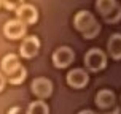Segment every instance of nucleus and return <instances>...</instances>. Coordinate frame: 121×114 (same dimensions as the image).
Wrapping results in <instances>:
<instances>
[{"instance_id":"1","label":"nucleus","mask_w":121,"mask_h":114,"mask_svg":"<svg viewBox=\"0 0 121 114\" xmlns=\"http://www.w3.org/2000/svg\"><path fill=\"white\" fill-rule=\"evenodd\" d=\"M73 25H75V29L78 30V32L83 33V36H85L86 40L96 38L99 35V32H100V25L96 21L94 14L91 11H86V10H81V11H78L75 14Z\"/></svg>"},{"instance_id":"2","label":"nucleus","mask_w":121,"mask_h":114,"mask_svg":"<svg viewBox=\"0 0 121 114\" xmlns=\"http://www.w3.org/2000/svg\"><path fill=\"white\" fill-rule=\"evenodd\" d=\"M85 65L89 71H102L107 67V55L102 49L99 48H91L85 54Z\"/></svg>"},{"instance_id":"3","label":"nucleus","mask_w":121,"mask_h":114,"mask_svg":"<svg viewBox=\"0 0 121 114\" xmlns=\"http://www.w3.org/2000/svg\"><path fill=\"white\" fill-rule=\"evenodd\" d=\"M73 60H75V52L69 46H60L53 54V63L56 68H67L70 63H73Z\"/></svg>"},{"instance_id":"4","label":"nucleus","mask_w":121,"mask_h":114,"mask_svg":"<svg viewBox=\"0 0 121 114\" xmlns=\"http://www.w3.org/2000/svg\"><path fill=\"white\" fill-rule=\"evenodd\" d=\"M30 90L35 97H38L40 100L48 98L53 94V83L46 78H35L30 84Z\"/></svg>"},{"instance_id":"5","label":"nucleus","mask_w":121,"mask_h":114,"mask_svg":"<svg viewBox=\"0 0 121 114\" xmlns=\"http://www.w3.org/2000/svg\"><path fill=\"white\" fill-rule=\"evenodd\" d=\"M38 49H40V40L38 36L35 35H30V36H26L21 46H19V54L22 55L24 59H32L38 54Z\"/></svg>"},{"instance_id":"6","label":"nucleus","mask_w":121,"mask_h":114,"mask_svg":"<svg viewBox=\"0 0 121 114\" xmlns=\"http://www.w3.org/2000/svg\"><path fill=\"white\" fill-rule=\"evenodd\" d=\"M89 83V75L83 68H73L67 73V84L73 89H83Z\"/></svg>"},{"instance_id":"7","label":"nucleus","mask_w":121,"mask_h":114,"mask_svg":"<svg viewBox=\"0 0 121 114\" xmlns=\"http://www.w3.org/2000/svg\"><path fill=\"white\" fill-rule=\"evenodd\" d=\"M26 24H22L19 19H11L8 21L3 27V33H5L6 38L10 40H19L26 35Z\"/></svg>"},{"instance_id":"8","label":"nucleus","mask_w":121,"mask_h":114,"mask_svg":"<svg viewBox=\"0 0 121 114\" xmlns=\"http://www.w3.org/2000/svg\"><path fill=\"white\" fill-rule=\"evenodd\" d=\"M16 16L18 19L22 22V24H35L38 21V11L34 5H29V3H22L16 10Z\"/></svg>"},{"instance_id":"9","label":"nucleus","mask_w":121,"mask_h":114,"mask_svg":"<svg viewBox=\"0 0 121 114\" xmlns=\"http://www.w3.org/2000/svg\"><path fill=\"white\" fill-rule=\"evenodd\" d=\"M115 103H116V97H115V94H113L112 90L102 89V90H99V92H97V95H96V105L100 109L105 111V109L115 106Z\"/></svg>"},{"instance_id":"10","label":"nucleus","mask_w":121,"mask_h":114,"mask_svg":"<svg viewBox=\"0 0 121 114\" xmlns=\"http://www.w3.org/2000/svg\"><path fill=\"white\" fill-rule=\"evenodd\" d=\"M107 51L113 60H121V33H113L108 38Z\"/></svg>"},{"instance_id":"11","label":"nucleus","mask_w":121,"mask_h":114,"mask_svg":"<svg viewBox=\"0 0 121 114\" xmlns=\"http://www.w3.org/2000/svg\"><path fill=\"white\" fill-rule=\"evenodd\" d=\"M0 65H2V71L8 76V75L14 71L21 63H19V57L16 54H6L5 57L2 59V63H0Z\"/></svg>"},{"instance_id":"12","label":"nucleus","mask_w":121,"mask_h":114,"mask_svg":"<svg viewBox=\"0 0 121 114\" xmlns=\"http://www.w3.org/2000/svg\"><path fill=\"white\" fill-rule=\"evenodd\" d=\"M26 76H27V70H26L22 65H19L13 73L8 75V81H10V84L18 86V84H21V83H24Z\"/></svg>"},{"instance_id":"13","label":"nucleus","mask_w":121,"mask_h":114,"mask_svg":"<svg viewBox=\"0 0 121 114\" xmlns=\"http://www.w3.org/2000/svg\"><path fill=\"white\" fill-rule=\"evenodd\" d=\"M118 5L116 3V0H97L96 2V8H97V11L100 13V16H107L115 6Z\"/></svg>"},{"instance_id":"14","label":"nucleus","mask_w":121,"mask_h":114,"mask_svg":"<svg viewBox=\"0 0 121 114\" xmlns=\"http://www.w3.org/2000/svg\"><path fill=\"white\" fill-rule=\"evenodd\" d=\"M26 114H49V108L45 102L38 100V102L30 103L27 111H26Z\"/></svg>"},{"instance_id":"15","label":"nucleus","mask_w":121,"mask_h":114,"mask_svg":"<svg viewBox=\"0 0 121 114\" xmlns=\"http://www.w3.org/2000/svg\"><path fill=\"white\" fill-rule=\"evenodd\" d=\"M120 19H121V6L120 5H116L107 16H104V21H105L107 24H116Z\"/></svg>"},{"instance_id":"16","label":"nucleus","mask_w":121,"mask_h":114,"mask_svg":"<svg viewBox=\"0 0 121 114\" xmlns=\"http://www.w3.org/2000/svg\"><path fill=\"white\" fill-rule=\"evenodd\" d=\"M22 3H24V0H2V5L6 10H11V11H16Z\"/></svg>"},{"instance_id":"17","label":"nucleus","mask_w":121,"mask_h":114,"mask_svg":"<svg viewBox=\"0 0 121 114\" xmlns=\"http://www.w3.org/2000/svg\"><path fill=\"white\" fill-rule=\"evenodd\" d=\"M6 114H26V111H22V108H19V106H14V108H11Z\"/></svg>"},{"instance_id":"18","label":"nucleus","mask_w":121,"mask_h":114,"mask_svg":"<svg viewBox=\"0 0 121 114\" xmlns=\"http://www.w3.org/2000/svg\"><path fill=\"white\" fill-rule=\"evenodd\" d=\"M3 87H5V76L0 73V92L3 90Z\"/></svg>"},{"instance_id":"19","label":"nucleus","mask_w":121,"mask_h":114,"mask_svg":"<svg viewBox=\"0 0 121 114\" xmlns=\"http://www.w3.org/2000/svg\"><path fill=\"white\" fill-rule=\"evenodd\" d=\"M78 114H97V113H94V111H91V109H83V111H80Z\"/></svg>"},{"instance_id":"20","label":"nucleus","mask_w":121,"mask_h":114,"mask_svg":"<svg viewBox=\"0 0 121 114\" xmlns=\"http://www.w3.org/2000/svg\"><path fill=\"white\" fill-rule=\"evenodd\" d=\"M0 6H2V0H0Z\"/></svg>"}]
</instances>
